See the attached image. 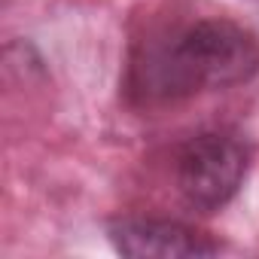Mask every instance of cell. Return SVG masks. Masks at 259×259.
<instances>
[{
	"label": "cell",
	"instance_id": "obj_1",
	"mask_svg": "<svg viewBox=\"0 0 259 259\" xmlns=\"http://www.w3.org/2000/svg\"><path fill=\"white\" fill-rule=\"evenodd\" d=\"M259 73V40L229 19H198L174 34L147 40L128 61L125 92L156 107L198 92L232 89Z\"/></svg>",
	"mask_w": 259,
	"mask_h": 259
},
{
	"label": "cell",
	"instance_id": "obj_2",
	"mask_svg": "<svg viewBox=\"0 0 259 259\" xmlns=\"http://www.w3.org/2000/svg\"><path fill=\"white\" fill-rule=\"evenodd\" d=\"M250 168V147L235 132L210 128L180 144L174 159V180L183 201L195 210H220L229 204Z\"/></svg>",
	"mask_w": 259,
	"mask_h": 259
},
{
	"label": "cell",
	"instance_id": "obj_3",
	"mask_svg": "<svg viewBox=\"0 0 259 259\" xmlns=\"http://www.w3.org/2000/svg\"><path fill=\"white\" fill-rule=\"evenodd\" d=\"M110 244L122 256H162V259H180V256H213L223 247L204 235L195 226L177 223V220H156V217H125L116 220L110 229Z\"/></svg>",
	"mask_w": 259,
	"mask_h": 259
}]
</instances>
